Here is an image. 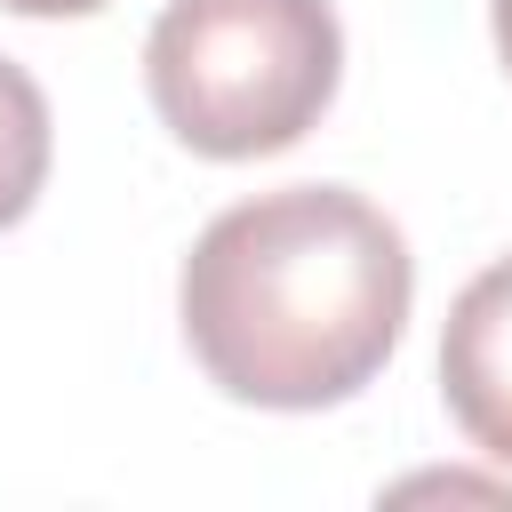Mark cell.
<instances>
[{"label":"cell","mask_w":512,"mask_h":512,"mask_svg":"<svg viewBox=\"0 0 512 512\" xmlns=\"http://www.w3.org/2000/svg\"><path fill=\"white\" fill-rule=\"evenodd\" d=\"M416 304V256L344 184H288L224 208L184 272L176 320L200 376L240 408H336L376 384Z\"/></svg>","instance_id":"obj_1"},{"label":"cell","mask_w":512,"mask_h":512,"mask_svg":"<svg viewBox=\"0 0 512 512\" xmlns=\"http://www.w3.org/2000/svg\"><path fill=\"white\" fill-rule=\"evenodd\" d=\"M344 80L328 0H168L144 40V96L200 160H264L320 128Z\"/></svg>","instance_id":"obj_2"},{"label":"cell","mask_w":512,"mask_h":512,"mask_svg":"<svg viewBox=\"0 0 512 512\" xmlns=\"http://www.w3.org/2000/svg\"><path fill=\"white\" fill-rule=\"evenodd\" d=\"M440 400L464 424V440L496 464H512V256L464 280L440 328Z\"/></svg>","instance_id":"obj_3"},{"label":"cell","mask_w":512,"mask_h":512,"mask_svg":"<svg viewBox=\"0 0 512 512\" xmlns=\"http://www.w3.org/2000/svg\"><path fill=\"white\" fill-rule=\"evenodd\" d=\"M48 152H56V128H48V96L24 64L0 56V232L32 216L40 184H48Z\"/></svg>","instance_id":"obj_4"},{"label":"cell","mask_w":512,"mask_h":512,"mask_svg":"<svg viewBox=\"0 0 512 512\" xmlns=\"http://www.w3.org/2000/svg\"><path fill=\"white\" fill-rule=\"evenodd\" d=\"M8 16H96L104 0H0Z\"/></svg>","instance_id":"obj_5"},{"label":"cell","mask_w":512,"mask_h":512,"mask_svg":"<svg viewBox=\"0 0 512 512\" xmlns=\"http://www.w3.org/2000/svg\"><path fill=\"white\" fill-rule=\"evenodd\" d=\"M488 32H496V56H504V72H512V0L488 8Z\"/></svg>","instance_id":"obj_6"}]
</instances>
